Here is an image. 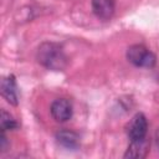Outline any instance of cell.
I'll list each match as a JSON object with an SVG mask.
<instances>
[{
    "instance_id": "6da1fadb",
    "label": "cell",
    "mask_w": 159,
    "mask_h": 159,
    "mask_svg": "<svg viewBox=\"0 0 159 159\" xmlns=\"http://www.w3.org/2000/svg\"><path fill=\"white\" fill-rule=\"evenodd\" d=\"M36 57L42 66L53 71L63 70L67 63V58L61 46L53 42H43L42 45H40Z\"/></svg>"
},
{
    "instance_id": "7a4b0ae2",
    "label": "cell",
    "mask_w": 159,
    "mask_h": 159,
    "mask_svg": "<svg viewBox=\"0 0 159 159\" xmlns=\"http://www.w3.org/2000/svg\"><path fill=\"white\" fill-rule=\"evenodd\" d=\"M127 58L137 67L152 68L157 62L155 55L143 45H133L127 51Z\"/></svg>"
},
{
    "instance_id": "3957f363",
    "label": "cell",
    "mask_w": 159,
    "mask_h": 159,
    "mask_svg": "<svg viewBox=\"0 0 159 159\" xmlns=\"http://www.w3.org/2000/svg\"><path fill=\"white\" fill-rule=\"evenodd\" d=\"M148 122L143 113H137L129 122L128 125V137L130 140H138L147 137Z\"/></svg>"
},
{
    "instance_id": "277c9868",
    "label": "cell",
    "mask_w": 159,
    "mask_h": 159,
    "mask_svg": "<svg viewBox=\"0 0 159 159\" xmlns=\"http://www.w3.org/2000/svg\"><path fill=\"white\" fill-rule=\"evenodd\" d=\"M51 116L56 122H67L68 119H71L73 109H72V104L68 99L65 98H60L52 102L51 108H50Z\"/></svg>"
},
{
    "instance_id": "5b68a950",
    "label": "cell",
    "mask_w": 159,
    "mask_h": 159,
    "mask_svg": "<svg viewBox=\"0 0 159 159\" xmlns=\"http://www.w3.org/2000/svg\"><path fill=\"white\" fill-rule=\"evenodd\" d=\"M1 94L2 97L12 106H17L19 103V96H17V87L16 81L12 75L4 77L1 81Z\"/></svg>"
},
{
    "instance_id": "8992f818",
    "label": "cell",
    "mask_w": 159,
    "mask_h": 159,
    "mask_svg": "<svg viewBox=\"0 0 159 159\" xmlns=\"http://www.w3.org/2000/svg\"><path fill=\"white\" fill-rule=\"evenodd\" d=\"M116 9L114 0H92V10L94 15L101 20H109Z\"/></svg>"
},
{
    "instance_id": "52a82bcc",
    "label": "cell",
    "mask_w": 159,
    "mask_h": 159,
    "mask_svg": "<svg viewBox=\"0 0 159 159\" xmlns=\"http://www.w3.org/2000/svg\"><path fill=\"white\" fill-rule=\"evenodd\" d=\"M149 152V140L148 138L138 139V140H130V144L124 153V158H135L140 159L144 158Z\"/></svg>"
},
{
    "instance_id": "ba28073f",
    "label": "cell",
    "mask_w": 159,
    "mask_h": 159,
    "mask_svg": "<svg viewBox=\"0 0 159 159\" xmlns=\"http://www.w3.org/2000/svg\"><path fill=\"white\" fill-rule=\"evenodd\" d=\"M56 139H57V142L62 147L68 148V149H76L80 145V138H78V135L75 132L68 130V129H62V130L57 132Z\"/></svg>"
},
{
    "instance_id": "9c48e42d",
    "label": "cell",
    "mask_w": 159,
    "mask_h": 159,
    "mask_svg": "<svg viewBox=\"0 0 159 159\" xmlns=\"http://www.w3.org/2000/svg\"><path fill=\"white\" fill-rule=\"evenodd\" d=\"M17 128V123L16 120L5 111H1V116H0V129L1 132H5L7 129H15Z\"/></svg>"
},
{
    "instance_id": "30bf717a",
    "label": "cell",
    "mask_w": 159,
    "mask_h": 159,
    "mask_svg": "<svg viewBox=\"0 0 159 159\" xmlns=\"http://www.w3.org/2000/svg\"><path fill=\"white\" fill-rule=\"evenodd\" d=\"M155 140H157V144H158V147H159V128H158V130H157V133H155Z\"/></svg>"
}]
</instances>
